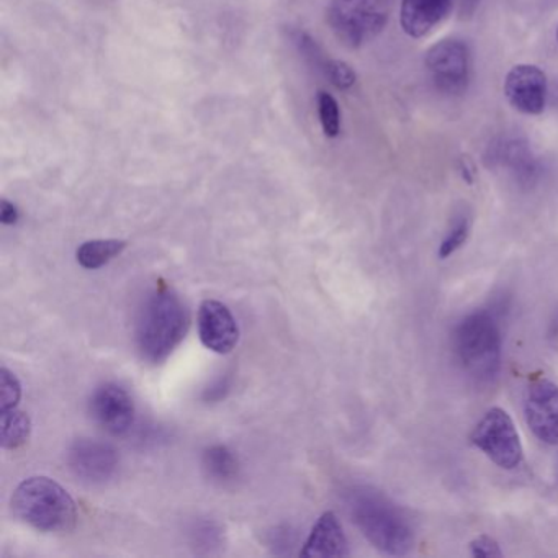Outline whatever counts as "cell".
I'll use <instances>...</instances> for the list:
<instances>
[{"mask_svg": "<svg viewBox=\"0 0 558 558\" xmlns=\"http://www.w3.org/2000/svg\"><path fill=\"white\" fill-rule=\"evenodd\" d=\"M191 318L181 296L168 286H159L146 296L135 339L140 354L151 364H162L184 341Z\"/></svg>", "mask_w": 558, "mask_h": 558, "instance_id": "6da1fadb", "label": "cell"}, {"mask_svg": "<svg viewBox=\"0 0 558 558\" xmlns=\"http://www.w3.org/2000/svg\"><path fill=\"white\" fill-rule=\"evenodd\" d=\"M352 521L377 550L393 557L408 555L414 532L400 508L375 489L354 488L348 495Z\"/></svg>", "mask_w": 558, "mask_h": 558, "instance_id": "7a4b0ae2", "label": "cell"}, {"mask_svg": "<svg viewBox=\"0 0 558 558\" xmlns=\"http://www.w3.org/2000/svg\"><path fill=\"white\" fill-rule=\"evenodd\" d=\"M12 511L40 532H70L76 527L77 506L73 496L53 478L31 476L12 496Z\"/></svg>", "mask_w": 558, "mask_h": 558, "instance_id": "3957f363", "label": "cell"}, {"mask_svg": "<svg viewBox=\"0 0 558 558\" xmlns=\"http://www.w3.org/2000/svg\"><path fill=\"white\" fill-rule=\"evenodd\" d=\"M457 357L476 378L496 375L501 364V331L492 313L475 312L457 326L453 335Z\"/></svg>", "mask_w": 558, "mask_h": 558, "instance_id": "277c9868", "label": "cell"}, {"mask_svg": "<svg viewBox=\"0 0 558 558\" xmlns=\"http://www.w3.org/2000/svg\"><path fill=\"white\" fill-rule=\"evenodd\" d=\"M395 0H331L329 27L339 41L351 48L374 40L390 19Z\"/></svg>", "mask_w": 558, "mask_h": 558, "instance_id": "5b68a950", "label": "cell"}, {"mask_svg": "<svg viewBox=\"0 0 558 558\" xmlns=\"http://www.w3.org/2000/svg\"><path fill=\"white\" fill-rule=\"evenodd\" d=\"M473 446L478 447L493 463L505 470L522 463L521 439L511 416L501 408H492L472 433Z\"/></svg>", "mask_w": 558, "mask_h": 558, "instance_id": "8992f818", "label": "cell"}, {"mask_svg": "<svg viewBox=\"0 0 558 558\" xmlns=\"http://www.w3.org/2000/svg\"><path fill=\"white\" fill-rule=\"evenodd\" d=\"M437 89L447 94L465 90L470 77V51L463 41L447 38L433 45L424 58Z\"/></svg>", "mask_w": 558, "mask_h": 558, "instance_id": "52a82bcc", "label": "cell"}, {"mask_svg": "<svg viewBox=\"0 0 558 558\" xmlns=\"http://www.w3.org/2000/svg\"><path fill=\"white\" fill-rule=\"evenodd\" d=\"M525 421L534 436L548 446L558 444V387L538 378L529 385L524 400Z\"/></svg>", "mask_w": 558, "mask_h": 558, "instance_id": "ba28073f", "label": "cell"}, {"mask_svg": "<svg viewBox=\"0 0 558 558\" xmlns=\"http://www.w3.org/2000/svg\"><path fill=\"white\" fill-rule=\"evenodd\" d=\"M68 463L77 478L90 485H104L116 476L119 456L109 444L80 439L71 446Z\"/></svg>", "mask_w": 558, "mask_h": 558, "instance_id": "9c48e42d", "label": "cell"}, {"mask_svg": "<svg viewBox=\"0 0 558 558\" xmlns=\"http://www.w3.org/2000/svg\"><path fill=\"white\" fill-rule=\"evenodd\" d=\"M90 413L97 424L112 436H125L135 424L132 395L119 384H104L94 391Z\"/></svg>", "mask_w": 558, "mask_h": 558, "instance_id": "30bf717a", "label": "cell"}, {"mask_svg": "<svg viewBox=\"0 0 558 558\" xmlns=\"http://www.w3.org/2000/svg\"><path fill=\"white\" fill-rule=\"evenodd\" d=\"M505 96L512 109L525 116L544 112L547 102V77L534 64H518L505 80Z\"/></svg>", "mask_w": 558, "mask_h": 558, "instance_id": "8fae6325", "label": "cell"}, {"mask_svg": "<svg viewBox=\"0 0 558 558\" xmlns=\"http://www.w3.org/2000/svg\"><path fill=\"white\" fill-rule=\"evenodd\" d=\"M197 326L202 344L217 354H230L240 341L236 318L231 310L218 300L202 302Z\"/></svg>", "mask_w": 558, "mask_h": 558, "instance_id": "7c38bea8", "label": "cell"}, {"mask_svg": "<svg viewBox=\"0 0 558 558\" xmlns=\"http://www.w3.org/2000/svg\"><path fill=\"white\" fill-rule=\"evenodd\" d=\"M452 4L453 0H401V28L408 37H426L449 15Z\"/></svg>", "mask_w": 558, "mask_h": 558, "instance_id": "4fadbf2b", "label": "cell"}, {"mask_svg": "<svg viewBox=\"0 0 558 558\" xmlns=\"http://www.w3.org/2000/svg\"><path fill=\"white\" fill-rule=\"evenodd\" d=\"M300 555L306 558L345 557L349 555L348 538H345L341 522L335 512H325L316 521Z\"/></svg>", "mask_w": 558, "mask_h": 558, "instance_id": "5bb4252c", "label": "cell"}, {"mask_svg": "<svg viewBox=\"0 0 558 558\" xmlns=\"http://www.w3.org/2000/svg\"><path fill=\"white\" fill-rule=\"evenodd\" d=\"M126 241L123 240H93L81 244L76 253L77 263L84 269L96 270L107 266L110 260L119 257L126 250Z\"/></svg>", "mask_w": 558, "mask_h": 558, "instance_id": "9a60e30c", "label": "cell"}, {"mask_svg": "<svg viewBox=\"0 0 558 558\" xmlns=\"http://www.w3.org/2000/svg\"><path fill=\"white\" fill-rule=\"evenodd\" d=\"M31 417L24 411L17 408L0 411V440L4 449L15 450L24 446L31 437Z\"/></svg>", "mask_w": 558, "mask_h": 558, "instance_id": "2e32d148", "label": "cell"}, {"mask_svg": "<svg viewBox=\"0 0 558 558\" xmlns=\"http://www.w3.org/2000/svg\"><path fill=\"white\" fill-rule=\"evenodd\" d=\"M204 469L214 482H233L240 472L234 453L227 446H211L204 452Z\"/></svg>", "mask_w": 558, "mask_h": 558, "instance_id": "e0dca14e", "label": "cell"}, {"mask_svg": "<svg viewBox=\"0 0 558 558\" xmlns=\"http://www.w3.org/2000/svg\"><path fill=\"white\" fill-rule=\"evenodd\" d=\"M496 156H498V161L511 168L521 181H532L535 172H537L534 156H532L531 149L527 148L525 143H506L505 146H499V151Z\"/></svg>", "mask_w": 558, "mask_h": 558, "instance_id": "ac0fdd59", "label": "cell"}, {"mask_svg": "<svg viewBox=\"0 0 558 558\" xmlns=\"http://www.w3.org/2000/svg\"><path fill=\"white\" fill-rule=\"evenodd\" d=\"M318 113L325 135L328 138H336L341 132V112L338 100L325 90H319L318 94Z\"/></svg>", "mask_w": 558, "mask_h": 558, "instance_id": "d6986e66", "label": "cell"}, {"mask_svg": "<svg viewBox=\"0 0 558 558\" xmlns=\"http://www.w3.org/2000/svg\"><path fill=\"white\" fill-rule=\"evenodd\" d=\"M470 230H472V220H470L469 215H460V217L453 221L452 228H450L449 233L444 238L442 243H440V259H447V257L452 256L456 251H459L460 247L466 243V240H469Z\"/></svg>", "mask_w": 558, "mask_h": 558, "instance_id": "ffe728a7", "label": "cell"}, {"mask_svg": "<svg viewBox=\"0 0 558 558\" xmlns=\"http://www.w3.org/2000/svg\"><path fill=\"white\" fill-rule=\"evenodd\" d=\"M22 397V387L14 372L2 367L0 371V411L14 410Z\"/></svg>", "mask_w": 558, "mask_h": 558, "instance_id": "44dd1931", "label": "cell"}, {"mask_svg": "<svg viewBox=\"0 0 558 558\" xmlns=\"http://www.w3.org/2000/svg\"><path fill=\"white\" fill-rule=\"evenodd\" d=\"M326 76L329 77L332 84H335L338 89L348 90L351 89L355 84V73L348 63L339 60H331L325 64Z\"/></svg>", "mask_w": 558, "mask_h": 558, "instance_id": "7402d4cb", "label": "cell"}, {"mask_svg": "<svg viewBox=\"0 0 558 558\" xmlns=\"http://www.w3.org/2000/svg\"><path fill=\"white\" fill-rule=\"evenodd\" d=\"M470 554L476 558L502 557L501 548L498 542L489 535H478L470 542Z\"/></svg>", "mask_w": 558, "mask_h": 558, "instance_id": "603a6c76", "label": "cell"}, {"mask_svg": "<svg viewBox=\"0 0 558 558\" xmlns=\"http://www.w3.org/2000/svg\"><path fill=\"white\" fill-rule=\"evenodd\" d=\"M0 221L4 225H15L19 221L17 207L5 198L0 204Z\"/></svg>", "mask_w": 558, "mask_h": 558, "instance_id": "cb8c5ba5", "label": "cell"}, {"mask_svg": "<svg viewBox=\"0 0 558 558\" xmlns=\"http://www.w3.org/2000/svg\"><path fill=\"white\" fill-rule=\"evenodd\" d=\"M555 35H557V41H558V27H557V34H555Z\"/></svg>", "mask_w": 558, "mask_h": 558, "instance_id": "d4e9b609", "label": "cell"}]
</instances>
